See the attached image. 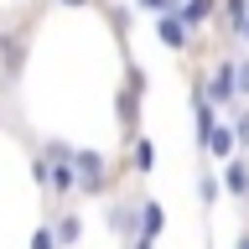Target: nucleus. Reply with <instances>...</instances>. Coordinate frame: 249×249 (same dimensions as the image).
<instances>
[{
  "label": "nucleus",
  "mask_w": 249,
  "mask_h": 249,
  "mask_svg": "<svg viewBox=\"0 0 249 249\" xmlns=\"http://www.w3.org/2000/svg\"><path fill=\"white\" fill-rule=\"evenodd\" d=\"M156 42L166 47V52H187V47H192V26H187L177 11H161L156 16Z\"/></svg>",
  "instance_id": "2"
},
{
  "label": "nucleus",
  "mask_w": 249,
  "mask_h": 249,
  "mask_svg": "<svg viewBox=\"0 0 249 249\" xmlns=\"http://www.w3.org/2000/svg\"><path fill=\"white\" fill-rule=\"evenodd\" d=\"M197 197H202V208H213V202L223 197V182H218V177H197Z\"/></svg>",
  "instance_id": "12"
},
{
  "label": "nucleus",
  "mask_w": 249,
  "mask_h": 249,
  "mask_svg": "<svg viewBox=\"0 0 249 249\" xmlns=\"http://www.w3.org/2000/svg\"><path fill=\"white\" fill-rule=\"evenodd\" d=\"M197 145L213 156V161H229V156L239 151V140H233V124H213L208 135H197Z\"/></svg>",
  "instance_id": "4"
},
{
  "label": "nucleus",
  "mask_w": 249,
  "mask_h": 249,
  "mask_svg": "<svg viewBox=\"0 0 249 249\" xmlns=\"http://www.w3.org/2000/svg\"><path fill=\"white\" fill-rule=\"evenodd\" d=\"M208 104H233V99H239V83H233V57H223L213 68V78H208Z\"/></svg>",
  "instance_id": "3"
},
{
  "label": "nucleus",
  "mask_w": 249,
  "mask_h": 249,
  "mask_svg": "<svg viewBox=\"0 0 249 249\" xmlns=\"http://www.w3.org/2000/svg\"><path fill=\"white\" fill-rule=\"evenodd\" d=\"M233 140H239V151H249V109H239V120H233Z\"/></svg>",
  "instance_id": "15"
},
{
  "label": "nucleus",
  "mask_w": 249,
  "mask_h": 249,
  "mask_svg": "<svg viewBox=\"0 0 249 249\" xmlns=\"http://www.w3.org/2000/svg\"><path fill=\"white\" fill-rule=\"evenodd\" d=\"M140 5H145L151 16H161V11H177V0H140Z\"/></svg>",
  "instance_id": "17"
},
{
  "label": "nucleus",
  "mask_w": 249,
  "mask_h": 249,
  "mask_svg": "<svg viewBox=\"0 0 249 249\" xmlns=\"http://www.w3.org/2000/svg\"><path fill=\"white\" fill-rule=\"evenodd\" d=\"M233 249H249V229H244V233H239V244H233Z\"/></svg>",
  "instance_id": "21"
},
{
  "label": "nucleus",
  "mask_w": 249,
  "mask_h": 249,
  "mask_svg": "<svg viewBox=\"0 0 249 249\" xmlns=\"http://www.w3.org/2000/svg\"><path fill=\"white\" fill-rule=\"evenodd\" d=\"M57 5H68V11H78V5H89V0H57Z\"/></svg>",
  "instance_id": "20"
},
{
  "label": "nucleus",
  "mask_w": 249,
  "mask_h": 249,
  "mask_svg": "<svg viewBox=\"0 0 249 249\" xmlns=\"http://www.w3.org/2000/svg\"><path fill=\"white\" fill-rule=\"evenodd\" d=\"M233 83H239V99H249V52L233 57Z\"/></svg>",
  "instance_id": "13"
},
{
  "label": "nucleus",
  "mask_w": 249,
  "mask_h": 249,
  "mask_svg": "<svg viewBox=\"0 0 249 249\" xmlns=\"http://www.w3.org/2000/svg\"><path fill=\"white\" fill-rule=\"evenodd\" d=\"M161 229H166V208H161V202H140V233L156 239Z\"/></svg>",
  "instance_id": "9"
},
{
  "label": "nucleus",
  "mask_w": 249,
  "mask_h": 249,
  "mask_svg": "<svg viewBox=\"0 0 249 249\" xmlns=\"http://www.w3.org/2000/svg\"><path fill=\"white\" fill-rule=\"evenodd\" d=\"M177 16H182L192 31H202V26L218 16V0H177Z\"/></svg>",
  "instance_id": "6"
},
{
  "label": "nucleus",
  "mask_w": 249,
  "mask_h": 249,
  "mask_svg": "<svg viewBox=\"0 0 249 249\" xmlns=\"http://www.w3.org/2000/svg\"><path fill=\"white\" fill-rule=\"evenodd\" d=\"M31 249H62V244H57V233H52V229L42 223V229L31 233Z\"/></svg>",
  "instance_id": "16"
},
{
  "label": "nucleus",
  "mask_w": 249,
  "mask_h": 249,
  "mask_svg": "<svg viewBox=\"0 0 249 249\" xmlns=\"http://www.w3.org/2000/svg\"><path fill=\"white\" fill-rule=\"evenodd\" d=\"M244 11H249V0H218V21H223L229 31L244 21Z\"/></svg>",
  "instance_id": "10"
},
{
  "label": "nucleus",
  "mask_w": 249,
  "mask_h": 249,
  "mask_svg": "<svg viewBox=\"0 0 249 249\" xmlns=\"http://www.w3.org/2000/svg\"><path fill=\"white\" fill-rule=\"evenodd\" d=\"M130 249H156V239H145V233H135V239H130Z\"/></svg>",
  "instance_id": "19"
},
{
  "label": "nucleus",
  "mask_w": 249,
  "mask_h": 249,
  "mask_svg": "<svg viewBox=\"0 0 249 249\" xmlns=\"http://www.w3.org/2000/svg\"><path fill=\"white\" fill-rule=\"evenodd\" d=\"M233 42H239V47H249V11H244V21L233 26Z\"/></svg>",
  "instance_id": "18"
},
{
  "label": "nucleus",
  "mask_w": 249,
  "mask_h": 249,
  "mask_svg": "<svg viewBox=\"0 0 249 249\" xmlns=\"http://www.w3.org/2000/svg\"><path fill=\"white\" fill-rule=\"evenodd\" d=\"M42 156H47V161H73V145H62V140H47Z\"/></svg>",
  "instance_id": "14"
},
{
  "label": "nucleus",
  "mask_w": 249,
  "mask_h": 249,
  "mask_svg": "<svg viewBox=\"0 0 249 249\" xmlns=\"http://www.w3.org/2000/svg\"><path fill=\"white\" fill-rule=\"evenodd\" d=\"M223 192L249 202V161L244 156H229V161H223Z\"/></svg>",
  "instance_id": "5"
},
{
  "label": "nucleus",
  "mask_w": 249,
  "mask_h": 249,
  "mask_svg": "<svg viewBox=\"0 0 249 249\" xmlns=\"http://www.w3.org/2000/svg\"><path fill=\"white\" fill-rule=\"evenodd\" d=\"M73 166H78V192H83V197H99V192L114 182V171H109V161L99 151H73Z\"/></svg>",
  "instance_id": "1"
},
{
  "label": "nucleus",
  "mask_w": 249,
  "mask_h": 249,
  "mask_svg": "<svg viewBox=\"0 0 249 249\" xmlns=\"http://www.w3.org/2000/svg\"><path fill=\"white\" fill-rule=\"evenodd\" d=\"M104 218H109V229L124 233V239H135V229H140V208H124V202H114Z\"/></svg>",
  "instance_id": "7"
},
{
  "label": "nucleus",
  "mask_w": 249,
  "mask_h": 249,
  "mask_svg": "<svg viewBox=\"0 0 249 249\" xmlns=\"http://www.w3.org/2000/svg\"><path fill=\"white\" fill-rule=\"evenodd\" d=\"M52 233H57V244H62V249H73L78 239H83V213H73V208H68V213L52 223Z\"/></svg>",
  "instance_id": "8"
},
{
  "label": "nucleus",
  "mask_w": 249,
  "mask_h": 249,
  "mask_svg": "<svg viewBox=\"0 0 249 249\" xmlns=\"http://www.w3.org/2000/svg\"><path fill=\"white\" fill-rule=\"evenodd\" d=\"M130 161H135V171H140V177H145V171L156 166V145H151V140H145V135H140V140H135V151H130Z\"/></svg>",
  "instance_id": "11"
}]
</instances>
